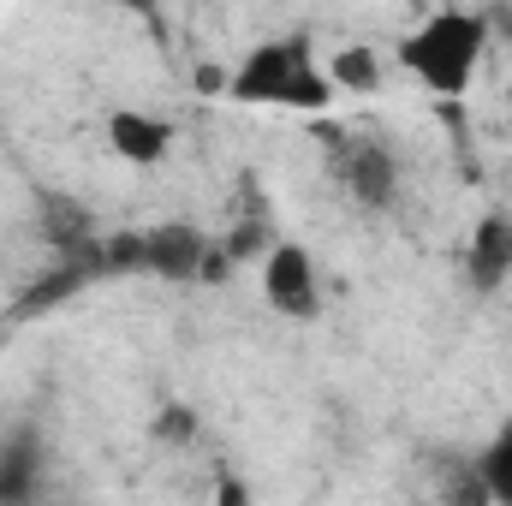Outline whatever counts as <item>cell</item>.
<instances>
[{
	"label": "cell",
	"mask_w": 512,
	"mask_h": 506,
	"mask_svg": "<svg viewBox=\"0 0 512 506\" xmlns=\"http://www.w3.org/2000/svg\"><path fill=\"white\" fill-rule=\"evenodd\" d=\"M203 251H209V239L185 221H161V227L137 233V268H149L161 280H197Z\"/></svg>",
	"instance_id": "obj_4"
},
{
	"label": "cell",
	"mask_w": 512,
	"mask_h": 506,
	"mask_svg": "<svg viewBox=\"0 0 512 506\" xmlns=\"http://www.w3.org/2000/svg\"><path fill=\"white\" fill-rule=\"evenodd\" d=\"M108 149L126 167H161L173 155V126L149 108H114L108 114Z\"/></svg>",
	"instance_id": "obj_5"
},
{
	"label": "cell",
	"mask_w": 512,
	"mask_h": 506,
	"mask_svg": "<svg viewBox=\"0 0 512 506\" xmlns=\"http://www.w3.org/2000/svg\"><path fill=\"white\" fill-rule=\"evenodd\" d=\"M155 435H161V441H191V435H197V417H191V405H167V411L155 417Z\"/></svg>",
	"instance_id": "obj_10"
},
{
	"label": "cell",
	"mask_w": 512,
	"mask_h": 506,
	"mask_svg": "<svg viewBox=\"0 0 512 506\" xmlns=\"http://www.w3.org/2000/svg\"><path fill=\"white\" fill-rule=\"evenodd\" d=\"M322 72H328V84H334V96H376L382 90V54L376 48H364V42H346V48H334L328 60H322Z\"/></svg>",
	"instance_id": "obj_8"
},
{
	"label": "cell",
	"mask_w": 512,
	"mask_h": 506,
	"mask_svg": "<svg viewBox=\"0 0 512 506\" xmlns=\"http://www.w3.org/2000/svg\"><path fill=\"white\" fill-rule=\"evenodd\" d=\"M227 84H233V72H227V66H197V90L227 96Z\"/></svg>",
	"instance_id": "obj_12"
},
{
	"label": "cell",
	"mask_w": 512,
	"mask_h": 506,
	"mask_svg": "<svg viewBox=\"0 0 512 506\" xmlns=\"http://www.w3.org/2000/svg\"><path fill=\"white\" fill-rule=\"evenodd\" d=\"M507 120H512V78H507Z\"/></svg>",
	"instance_id": "obj_14"
},
{
	"label": "cell",
	"mask_w": 512,
	"mask_h": 506,
	"mask_svg": "<svg viewBox=\"0 0 512 506\" xmlns=\"http://www.w3.org/2000/svg\"><path fill=\"white\" fill-rule=\"evenodd\" d=\"M477 489H483L489 501L512 506V417L495 429V441H489L483 459H477Z\"/></svg>",
	"instance_id": "obj_9"
},
{
	"label": "cell",
	"mask_w": 512,
	"mask_h": 506,
	"mask_svg": "<svg viewBox=\"0 0 512 506\" xmlns=\"http://www.w3.org/2000/svg\"><path fill=\"white\" fill-rule=\"evenodd\" d=\"M256 274H262L268 310H280V316H292V322H310V316L322 310V268H316V256L304 251V245L274 239L268 251L256 256Z\"/></svg>",
	"instance_id": "obj_3"
},
{
	"label": "cell",
	"mask_w": 512,
	"mask_h": 506,
	"mask_svg": "<svg viewBox=\"0 0 512 506\" xmlns=\"http://www.w3.org/2000/svg\"><path fill=\"white\" fill-rule=\"evenodd\" d=\"M465 274L477 292H501L512 280V221L507 215H483L471 227V245H465Z\"/></svg>",
	"instance_id": "obj_7"
},
{
	"label": "cell",
	"mask_w": 512,
	"mask_h": 506,
	"mask_svg": "<svg viewBox=\"0 0 512 506\" xmlns=\"http://www.w3.org/2000/svg\"><path fill=\"white\" fill-rule=\"evenodd\" d=\"M227 96H233V102H245V108L322 114V108L334 102V84H328V72L310 60V42L286 36V42H256L251 54L233 66Z\"/></svg>",
	"instance_id": "obj_2"
},
{
	"label": "cell",
	"mask_w": 512,
	"mask_h": 506,
	"mask_svg": "<svg viewBox=\"0 0 512 506\" xmlns=\"http://www.w3.org/2000/svg\"><path fill=\"white\" fill-rule=\"evenodd\" d=\"M227 251H233V262H251V256L268 251V233H262V227H239V233L227 239Z\"/></svg>",
	"instance_id": "obj_11"
},
{
	"label": "cell",
	"mask_w": 512,
	"mask_h": 506,
	"mask_svg": "<svg viewBox=\"0 0 512 506\" xmlns=\"http://www.w3.org/2000/svg\"><path fill=\"white\" fill-rule=\"evenodd\" d=\"M346 191L364 209H393L399 197V161L387 155V143H346Z\"/></svg>",
	"instance_id": "obj_6"
},
{
	"label": "cell",
	"mask_w": 512,
	"mask_h": 506,
	"mask_svg": "<svg viewBox=\"0 0 512 506\" xmlns=\"http://www.w3.org/2000/svg\"><path fill=\"white\" fill-rule=\"evenodd\" d=\"M108 6H126V12H149L155 0H108Z\"/></svg>",
	"instance_id": "obj_13"
},
{
	"label": "cell",
	"mask_w": 512,
	"mask_h": 506,
	"mask_svg": "<svg viewBox=\"0 0 512 506\" xmlns=\"http://www.w3.org/2000/svg\"><path fill=\"white\" fill-rule=\"evenodd\" d=\"M483 54H489V18L483 12H465V6L429 12L399 42V66L411 72V84H423L429 96H453V102L477 84Z\"/></svg>",
	"instance_id": "obj_1"
}]
</instances>
